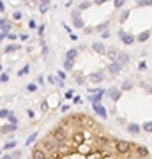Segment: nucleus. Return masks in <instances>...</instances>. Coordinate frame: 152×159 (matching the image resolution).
I'll return each instance as SVG.
<instances>
[{
  "label": "nucleus",
  "mask_w": 152,
  "mask_h": 159,
  "mask_svg": "<svg viewBox=\"0 0 152 159\" xmlns=\"http://www.w3.org/2000/svg\"><path fill=\"white\" fill-rule=\"evenodd\" d=\"M0 25H2V28H4V32H9V30H11V25L7 23V21H6V19H2V21H0Z\"/></svg>",
  "instance_id": "nucleus-19"
},
{
  "label": "nucleus",
  "mask_w": 152,
  "mask_h": 159,
  "mask_svg": "<svg viewBox=\"0 0 152 159\" xmlns=\"http://www.w3.org/2000/svg\"><path fill=\"white\" fill-rule=\"evenodd\" d=\"M0 11H4V2H0Z\"/></svg>",
  "instance_id": "nucleus-44"
},
{
  "label": "nucleus",
  "mask_w": 152,
  "mask_h": 159,
  "mask_svg": "<svg viewBox=\"0 0 152 159\" xmlns=\"http://www.w3.org/2000/svg\"><path fill=\"white\" fill-rule=\"evenodd\" d=\"M35 140H37V133H32V134L28 136V138H27V145H32Z\"/></svg>",
  "instance_id": "nucleus-17"
},
{
  "label": "nucleus",
  "mask_w": 152,
  "mask_h": 159,
  "mask_svg": "<svg viewBox=\"0 0 152 159\" xmlns=\"http://www.w3.org/2000/svg\"><path fill=\"white\" fill-rule=\"evenodd\" d=\"M0 81H9V74H2V76H0Z\"/></svg>",
  "instance_id": "nucleus-32"
},
{
  "label": "nucleus",
  "mask_w": 152,
  "mask_h": 159,
  "mask_svg": "<svg viewBox=\"0 0 152 159\" xmlns=\"http://www.w3.org/2000/svg\"><path fill=\"white\" fill-rule=\"evenodd\" d=\"M11 157H12V159H19V157H21V152H19V150H16V152H14Z\"/></svg>",
  "instance_id": "nucleus-30"
},
{
  "label": "nucleus",
  "mask_w": 152,
  "mask_h": 159,
  "mask_svg": "<svg viewBox=\"0 0 152 159\" xmlns=\"http://www.w3.org/2000/svg\"><path fill=\"white\" fill-rule=\"evenodd\" d=\"M7 115H9L7 110H2V111H0V119H7Z\"/></svg>",
  "instance_id": "nucleus-28"
},
{
  "label": "nucleus",
  "mask_w": 152,
  "mask_h": 159,
  "mask_svg": "<svg viewBox=\"0 0 152 159\" xmlns=\"http://www.w3.org/2000/svg\"><path fill=\"white\" fill-rule=\"evenodd\" d=\"M127 131L131 133V134H138V133H140V127H138L136 124H129V126H127Z\"/></svg>",
  "instance_id": "nucleus-11"
},
{
  "label": "nucleus",
  "mask_w": 152,
  "mask_h": 159,
  "mask_svg": "<svg viewBox=\"0 0 152 159\" xmlns=\"http://www.w3.org/2000/svg\"><path fill=\"white\" fill-rule=\"evenodd\" d=\"M7 122H9V124H12V126H16V124H18V119H16V115H12L11 111H9V115H7Z\"/></svg>",
  "instance_id": "nucleus-16"
},
{
  "label": "nucleus",
  "mask_w": 152,
  "mask_h": 159,
  "mask_svg": "<svg viewBox=\"0 0 152 159\" xmlns=\"http://www.w3.org/2000/svg\"><path fill=\"white\" fill-rule=\"evenodd\" d=\"M122 88H124V90H129V88H133V83H131V81H126V83L122 85Z\"/></svg>",
  "instance_id": "nucleus-27"
},
{
  "label": "nucleus",
  "mask_w": 152,
  "mask_h": 159,
  "mask_svg": "<svg viewBox=\"0 0 152 159\" xmlns=\"http://www.w3.org/2000/svg\"><path fill=\"white\" fill-rule=\"evenodd\" d=\"M39 9H41V12H46V11H48V4H41Z\"/></svg>",
  "instance_id": "nucleus-31"
},
{
  "label": "nucleus",
  "mask_w": 152,
  "mask_h": 159,
  "mask_svg": "<svg viewBox=\"0 0 152 159\" xmlns=\"http://www.w3.org/2000/svg\"><path fill=\"white\" fill-rule=\"evenodd\" d=\"M73 65H74V60H66V62H64V67H66V71H71V69H73Z\"/></svg>",
  "instance_id": "nucleus-18"
},
{
  "label": "nucleus",
  "mask_w": 152,
  "mask_h": 159,
  "mask_svg": "<svg viewBox=\"0 0 152 159\" xmlns=\"http://www.w3.org/2000/svg\"><path fill=\"white\" fill-rule=\"evenodd\" d=\"M48 81H50V83H53V85H58V78H55V76H51V74L48 76Z\"/></svg>",
  "instance_id": "nucleus-23"
},
{
  "label": "nucleus",
  "mask_w": 152,
  "mask_h": 159,
  "mask_svg": "<svg viewBox=\"0 0 152 159\" xmlns=\"http://www.w3.org/2000/svg\"><path fill=\"white\" fill-rule=\"evenodd\" d=\"M32 159H46V152L41 145H34L32 147Z\"/></svg>",
  "instance_id": "nucleus-2"
},
{
  "label": "nucleus",
  "mask_w": 152,
  "mask_h": 159,
  "mask_svg": "<svg viewBox=\"0 0 152 159\" xmlns=\"http://www.w3.org/2000/svg\"><path fill=\"white\" fill-rule=\"evenodd\" d=\"M92 104H94V111L97 113L101 119H106V117H108V113H106V110H104L103 104H99V103H92Z\"/></svg>",
  "instance_id": "nucleus-3"
},
{
  "label": "nucleus",
  "mask_w": 152,
  "mask_h": 159,
  "mask_svg": "<svg viewBox=\"0 0 152 159\" xmlns=\"http://www.w3.org/2000/svg\"><path fill=\"white\" fill-rule=\"evenodd\" d=\"M73 96H74V92H73V90H67V92H66V97H67V99H71Z\"/></svg>",
  "instance_id": "nucleus-34"
},
{
  "label": "nucleus",
  "mask_w": 152,
  "mask_h": 159,
  "mask_svg": "<svg viewBox=\"0 0 152 159\" xmlns=\"http://www.w3.org/2000/svg\"><path fill=\"white\" fill-rule=\"evenodd\" d=\"M27 73H28V65H25V67H23V69H21V71H19V76H23V74H27Z\"/></svg>",
  "instance_id": "nucleus-29"
},
{
  "label": "nucleus",
  "mask_w": 152,
  "mask_h": 159,
  "mask_svg": "<svg viewBox=\"0 0 152 159\" xmlns=\"http://www.w3.org/2000/svg\"><path fill=\"white\" fill-rule=\"evenodd\" d=\"M120 39H122L124 44H133V42H135V37H133V35H129V34H124Z\"/></svg>",
  "instance_id": "nucleus-9"
},
{
  "label": "nucleus",
  "mask_w": 152,
  "mask_h": 159,
  "mask_svg": "<svg viewBox=\"0 0 152 159\" xmlns=\"http://www.w3.org/2000/svg\"><path fill=\"white\" fill-rule=\"evenodd\" d=\"M108 94H110V97H112L113 101H119V99H120V94H122V92H120L119 88H110V90H108Z\"/></svg>",
  "instance_id": "nucleus-5"
},
{
  "label": "nucleus",
  "mask_w": 152,
  "mask_h": 159,
  "mask_svg": "<svg viewBox=\"0 0 152 159\" xmlns=\"http://www.w3.org/2000/svg\"><path fill=\"white\" fill-rule=\"evenodd\" d=\"M92 48H94L96 51H99V53L106 51V50H104V44H103V42H94V44H92Z\"/></svg>",
  "instance_id": "nucleus-12"
},
{
  "label": "nucleus",
  "mask_w": 152,
  "mask_h": 159,
  "mask_svg": "<svg viewBox=\"0 0 152 159\" xmlns=\"http://www.w3.org/2000/svg\"><path fill=\"white\" fill-rule=\"evenodd\" d=\"M108 71H110V74H113V76H117L120 71H122V65L119 64V62H112L110 65H108Z\"/></svg>",
  "instance_id": "nucleus-4"
},
{
  "label": "nucleus",
  "mask_w": 152,
  "mask_h": 159,
  "mask_svg": "<svg viewBox=\"0 0 152 159\" xmlns=\"http://www.w3.org/2000/svg\"><path fill=\"white\" fill-rule=\"evenodd\" d=\"M41 108H42V110H48V103L44 101V103H42V104H41Z\"/></svg>",
  "instance_id": "nucleus-42"
},
{
  "label": "nucleus",
  "mask_w": 152,
  "mask_h": 159,
  "mask_svg": "<svg viewBox=\"0 0 152 159\" xmlns=\"http://www.w3.org/2000/svg\"><path fill=\"white\" fill-rule=\"evenodd\" d=\"M2 159H12V157H11V156H4Z\"/></svg>",
  "instance_id": "nucleus-45"
},
{
  "label": "nucleus",
  "mask_w": 152,
  "mask_h": 159,
  "mask_svg": "<svg viewBox=\"0 0 152 159\" xmlns=\"http://www.w3.org/2000/svg\"><path fill=\"white\" fill-rule=\"evenodd\" d=\"M12 18H14V19H19V18H21V12H19V11H16V12L12 14Z\"/></svg>",
  "instance_id": "nucleus-35"
},
{
  "label": "nucleus",
  "mask_w": 152,
  "mask_h": 159,
  "mask_svg": "<svg viewBox=\"0 0 152 159\" xmlns=\"http://www.w3.org/2000/svg\"><path fill=\"white\" fill-rule=\"evenodd\" d=\"M103 96H104V92H103V90H99V92H97L96 96H92V97H90V101H92V103H99Z\"/></svg>",
  "instance_id": "nucleus-15"
},
{
  "label": "nucleus",
  "mask_w": 152,
  "mask_h": 159,
  "mask_svg": "<svg viewBox=\"0 0 152 159\" xmlns=\"http://www.w3.org/2000/svg\"><path fill=\"white\" fill-rule=\"evenodd\" d=\"M143 129H145L147 133H152V122H145V126H143Z\"/></svg>",
  "instance_id": "nucleus-24"
},
{
  "label": "nucleus",
  "mask_w": 152,
  "mask_h": 159,
  "mask_svg": "<svg viewBox=\"0 0 152 159\" xmlns=\"http://www.w3.org/2000/svg\"><path fill=\"white\" fill-rule=\"evenodd\" d=\"M90 80H92L94 83H101V81L104 80V74H103V73H94V74L90 76Z\"/></svg>",
  "instance_id": "nucleus-8"
},
{
  "label": "nucleus",
  "mask_w": 152,
  "mask_h": 159,
  "mask_svg": "<svg viewBox=\"0 0 152 159\" xmlns=\"http://www.w3.org/2000/svg\"><path fill=\"white\" fill-rule=\"evenodd\" d=\"M120 6H124V0H115V7H120Z\"/></svg>",
  "instance_id": "nucleus-36"
},
{
  "label": "nucleus",
  "mask_w": 152,
  "mask_h": 159,
  "mask_svg": "<svg viewBox=\"0 0 152 159\" xmlns=\"http://www.w3.org/2000/svg\"><path fill=\"white\" fill-rule=\"evenodd\" d=\"M19 39H21V41H27V39H28V35H27V34H21V35H19Z\"/></svg>",
  "instance_id": "nucleus-39"
},
{
  "label": "nucleus",
  "mask_w": 152,
  "mask_h": 159,
  "mask_svg": "<svg viewBox=\"0 0 152 159\" xmlns=\"http://www.w3.org/2000/svg\"><path fill=\"white\" fill-rule=\"evenodd\" d=\"M73 25H74L76 28H81V27H83V19L78 18V12H73Z\"/></svg>",
  "instance_id": "nucleus-6"
},
{
  "label": "nucleus",
  "mask_w": 152,
  "mask_h": 159,
  "mask_svg": "<svg viewBox=\"0 0 152 159\" xmlns=\"http://www.w3.org/2000/svg\"><path fill=\"white\" fill-rule=\"evenodd\" d=\"M28 27H30V28H35V27H37V23H35V21H30Z\"/></svg>",
  "instance_id": "nucleus-40"
},
{
  "label": "nucleus",
  "mask_w": 152,
  "mask_h": 159,
  "mask_svg": "<svg viewBox=\"0 0 152 159\" xmlns=\"http://www.w3.org/2000/svg\"><path fill=\"white\" fill-rule=\"evenodd\" d=\"M67 127L66 126H64L62 122L57 126V127H53L51 131H50V136H51V138L55 140V142H58V143H64V142H66L67 140Z\"/></svg>",
  "instance_id": "nucleus-1"
},
{
  "label": "nucleus",
  "mask_w": 152,
  "mask_h": 159,
  "mask_svg": "<svg viewBox=\"0 0 152 159\" xmlns=\"http://www.w3.org/2000/svg\"><path fill=\"white\" fill-rule=\"evenodd\" d=\"M12 149H16V142H9L4 145V150H12Z\"/></svg>",
  "instance_id": "nucleus-21"
},
{
  "label": "nucleus",
  "mask_w": 152,
  "mask_h": 159,
  "mask_svg": "<svg viewBox=\"0 0 152 159\" xmlns=\"http://www.w3.org/2000/svg\"><path fill=\"white\" fill-rule=\"evenodd\" d=\"M104 28H106V23H103V25H99V27H97L96 30H104Z\"/></svg>",
  "instance_id": "nucleus-41"
},
{
  "label": "nucleus",
  "mask_w": 152,
  "mask_h": 159,
  "mask_svg": "<svg viewBox=\"0 0 152 159\" xmlns=\"http://www.w3.org/2000/svg\"><path fill=\"white\" fill-rule=\"evenodd\" d=\"M149 35H150V32L147 30V32H143V34H140V35H138V41H140V42H143V41H147V37H149Z\"/></svg>",
  "instance_id": "nucleus-20"
},
{
  "label": "nucleus",
  "mask_w": 152,
  "mask_h": 159,
  "mask_svg": "<svg viewBox=\"0 0 152 159\" xmlns=\"http://www.w3.org/2000/svg\"><path fill=\"white\" fill-rule=\"evenodd\" d=\"M117 62H119L120 65H127V64H129V57H127L126 53H119V58H117Z\"/></svg>",
  "instance_id": "nucleus-7"
},
{
  "label": "nucleus",
  "mask_w": 152,
  "mask_h": 159,
  "mask_svg": "<svg viewBox=\"0 0 152 159\" xmlns=\"http://www.w3.org/2000/svg\"><path fill=\"white\" fill-rule=\"evenodd\" d=\"M27 90H28V92H35V90H37V85H35V83H30V85L27 87Z\"/></svg>",
  "instance_id": "nucleus-25"
},
{
  "label": "nucleus",
  "mask_w": 152,
  "mask_h": 159,
  "mask_svg": "<svg viewBox=\"0 0 152 159\" xmlns=\"http://www.w3.org/2000/svg\"><path fill=\"white\" fill-rule=\"evenodd\" d=\"M69 108H71L69 104H64V106H62V111H64V113H66V111H69Z\"/></svg>",
  "instance_id": "nucleus-37"
},
{
  "label": "nucleus",
  "mask_w": 152,
  "mask_h": 159,
  "mask_svg": "<svg viewBox=\"0 0 152 159\" xmlns=\"http://www.w3.org/2000/svg\"><path fill=\"white\" fill-rule=\"evenodd\" d=\"M4 37H6V35H4V34H0V39H4Z\"/></svg>",
  "instance_id": "nucleus-46"
},
{
  "label": "nucleus",
  "mask_w": 152,
  "mask_h": 159,
  "mask_svg": "<svg viewBox=\"0 0 152 159\" xmlns=\"http://www.w3.org/2000/svg\"><path fill=\"white\" fill-rule=\"evenodd\" d=\"M73 101H74V104H81V97H74Z\"/></svg>",
  "instance_id": "nucleus-38"
},
{
  "label": "nucleus",
  "mask_w": 152,
  "mask_h": 159,
  "mask_svg": "<svg viewBox=\"0 0 152 159\" xmlns=\"http://www.w3.org/2000/svg\"><path fill=\"white\" fill-rule=\"evenodd\" d=\"M90 6V2H83V4H80V9H87Z\"/></svg>",
  "instance_id": "nucleus-33"
},
{
  "label": "nucleus",
  "mask_w": 152,
  "mask_h": 159,
  "mask_svg": "<svg viewBox=\"0 0 152 159\" xmlns=\"http://www.w3.org/2000/svg\"><path fill=\"white\" fill-rule=\"evenodd\" d=\"M58 78H60V80H64V78H66V73H62V71H60V73H58Z\"/></svg>",
  "instance_id": "nucleus-43"
},
{
  "label": "nucleus",
  "mask_w": 152,
  "mask_h": 159,
  "mask_svg": "<svg viewBox=\"0 0 152 159\" xmlns=\"http://www.w3.org/2000/svg\"><path fill=\"white\" fill-rule=\"evenodd\" d=\"M16 50H19V44H9L6 48V51H16Z\"/></svg>",
  "instance_id": "nucleus-22"
},
{
  "label": "nucleus",
  "mask_w": 152,
  "mask_h": 159,
  "mask_svg": "<svg viewBox=\"0 0 152 159\" xmlns=\"http://www.w3.org/2000/svg\"><path fill=\"white\" fill-rule=\"evenodd\" d=\"M138 6H152V0H140Z\"/></svg>",
  "instance_id": "nucleus-26"
},
{
  "label": "nucleus",
  "mask_w": 152,
  "mask_h": 159,
  "mask_svg": "<svg viewBox=\"0 0 152 159\" xmlns=\"http://www.w3.org/2000/svg\"><path fill=\"white\" fill-rule=\"evenodd\" d=\"M76 53H78V50H69L66 53V60H74L76 58Z\"/></svg>",
  "instance_id": "nucleus-13"
},
{
  "label": "nucleus",
  "mask_w": 152,
  "mask_h": 159,
  "mask_svg": "<svg viewBox=\"0 0 152 159\" xmlns=\"http://www.w3.org/2000/svg\"><path fill=\"white\" fill-rule=\"evenodd\" d=\"M108 55H110V58H112L113 62H117V58H119V51H117L115 48H112L110 51H108Z\"/></svg>",
  "instance_id": "nucleus-14"
},
{
  "label": "nucleus",
  "mask_w": 152,
  "mask_h": 159,
  "mask_svg": "<svg viewBox=\"0 0 152 159\" xmlns=\"http://www.w3.org/2000/svg\"><path fill=\"white\" fill-rule=\"evenodd\" d=\"M0 131H2V133H14V131H16V126L7 124V126H4V127H0Z\"/></svg>",
  "instance_id": "nucleus-10"
}]
</instances>
